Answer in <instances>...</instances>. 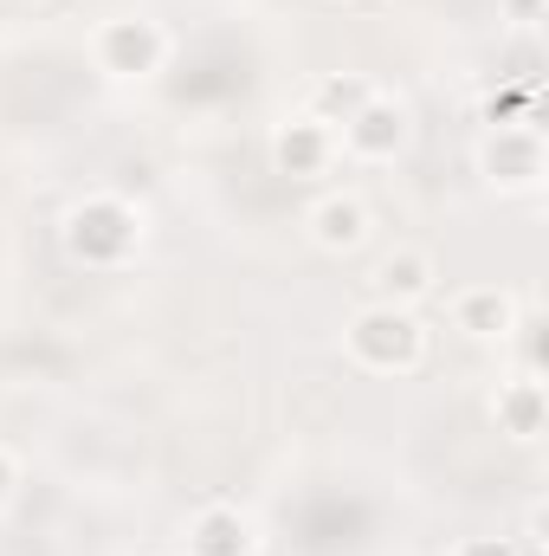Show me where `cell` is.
Wrapping results in <instances>:
<instances>
[{
    "instance_id": "1",
    "label": "cell",
    "mask_w": 549,
    "mask_h": 556,
    "mask_svg": "<svg viewBox=\"0 0 549 556\" xmlns=\"http://www.w3.org/2000/svg\"><path fill=\"white\" fill-rule=\"evenodd\" d=\"M349 350L369 369H408L413 356H420V330H413V317L401 304H375V311H362L349 324Z\"/></svg>"
},
{
    "instance_id": "2",
    "label": "cell",
    "mask_w": 549,
    "mask_h": 556,
    "mask_svg": "<svg viewBox=\"0 0 549 556\" xmlns=\"http://www.w3.org/2000/svg\"><path fill=\"white\" fill-rule=\"evenodd\" d=\"M155 59H162V33L149 20H111L104 26V72L142 78V72H155Z\"/></svg>"
},
{
    "instance_id": "3",
    "label": "cell",
    "mask_w": 549,
    "mask_h": 556,
    "mask_svg": "<svg viewBox=\"0 0 549 556\" xmlns=\"http://www.w3.org/2000/svg\"><path fill=\"white\" fill-rule=\"evenodd\" d=\"M343 137H349V149H362V155H395L401 137H408V117H401V104L369 98V104L343 124Z\"/></svg>"
},
{
    "instance_id": "4",
    "label": "cell",
    "mask_w": 549,
    "mask_h": 556,
    "mask_svg": "<svg viewBox=\"0 0 549 556\" xmlns=\"http://www.w3.org/2000/svg\"><path fill=\"white\" fill-rule=\"evenodd\" d=\"M323 155H330V137H323V124H317V117H304V124H284V130H278V168H284V175H317V168H323Z\"/></svg>"
},
{
    "instance_id": "5",
    "label": "cell",
    "mask_w": 549,
    "mask_h": 556,
    "mask_svg": "<svg viewBox=\"0 0 549 556\" xmlns=\"http://www.w3.org/2000/svg\"><path fill=\"white\" fill-rule=\"evenodd\" d=\"M246 551H253V531H246L240 511H207L188 538V556H246Z\"/></svg>"
},
{
    "instance_id": "6",
    "label": "cell",
    "mask_w": 549,
    "mask_h": 556,
    "mask_svg": "<svg viewBox=\"0 0 549 556\" xmlns=\"http://www.w3.org/2000/svg\"><path fill=\"white\" fill-rule=\"evenodd\" d=\"M310 227H317V247L336 253V247H356V240L369 233V214H362V201H343V194H336V201H323V207L310 214Z\"/></svg>"
},
{
    "instance_id": "7",
    "label": "cell",
    "mask_w": 549,
    "mask_h": 556,
    "mask_svg": "<svg viewBox=\"0 0 549 556\" xmlns=\"http://www.w3.org/2000/svg\"><path fill=\"white\" fill-rule=\"evenodd\" d=\"M452 317H459V330H472V337H505L511 304H505V291H465V298L452 304Z\"/></svg>"
},
{
    "instance_id": "8",
    "label": "cell",
    "mask_w": 549,
    "mask_h": 556,
    "mask_svg": "<svg viewBox=\"0 0 549 556\" xmlns=\"http://www.w3.org/2000/svg\"><path fill=\"white\" fill-rule=\"evenodd\" d=\"M375 285H382L388 304H408V298H420V291H433V266H426L420 253H401V260H382Z\"/></svg>"
},
{
    "instance_id": "9",
    "label": "cell",
    "mask_w": 549,
    "mask_h": 556,
    "mask_svg": "<svg viewBox=\"0 0 549 556\" xmlns=\"http://www.w3.org/2000/svg\"><path fill=\"white\" fill-rule=\"evenodd\" d=\"M485 162H491V168L505 162V168H511L505 181H537V137H531V130H498V142L485 149Z\"/></svg>"
},
{
    "instance_id": "10",
    "label": "cell",
    "mask_w": 549,
    "mask_h": 556,
    "mask_svg": "<svg viewBox=\"0 0 549 556\" xmlns=\"http://www.w3.org/2000/svg\"><path fill=\"white\" fill-rule=\"evenodd\" d=\"M369 98H375V91H369L362 78H330V85L317 91V111H343V124H349V117H356Z\"/></svg>"
},
{
    "instance_id": "11",
    "label": "cell",
    "mask_w": 549,
    "mask_h": 556,
    "mask_svg": "<svg viewBox=\"0 0 549 556\" xmlns=\"http://www.w3.org/2000/svg\"><path fill=\"white\" fill-rule=\"evenodd\" d=\"M505 415H511V433H518V440H531V433H537V382H524V389L505 402Z\"/></svg>"
},
{
    "instance_id": "12",
    "label": "cell",
    "mask_w": 549,
    "mask_h": 556,
    "mask_svg": "<svg viewBox=\"0 0 549 556\" xmlns=\"http://www.w3.org/2000/svg\"><path fill=\"white\" fill-rule=\"evenodd\" d=\"M459 556H511V551H505V544H465Z\"/></svg>"
},
{
    "instance_id": "13",
    "label": "cell",
    "mask_w": 549,
    "mask_h": 556,
    "mask_svg": "<svg viewBox=\"0 0 549 556\" xmlns=\"http://www.w3.org/2000/svg\"><path fill=\"white\" fill-rule=\"evenodd\" d=\"M0 492H7V466H0Z\"/></svg>"
}]
</instances>
